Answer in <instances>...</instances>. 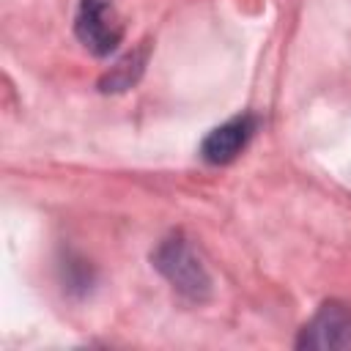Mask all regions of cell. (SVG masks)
Listing matches in <instances>:
<instances>
[{"mask_svg":"<svg viewBox=\"0 0 351 351\" xmlns=\"http://www.w3.org/2000/svg\"><path fill=\"white\" fill-rule=\"evenodd\" d=\"M296 348H318V351L351 348V307L343 302L321 304L318 313L304 324Z\"/></svg>","mask_w":351,"mask_h":351,"instance_id":"3","label":"cell"},{"mask_svg":"<svg viewBox=\"0 0 351 351\" xmlns=\"http://www.w3.org/2000/svg\"><path fill=\"white\" fill-rule=\"evenodd\" d=\"M154 266L167 277V282L184 293L186 299H206L208 291H211V280H208V271L206 266L200 263V258L195 255V250L189 247L186 239L181 236H170L165 239L156 252H154Z\"/></svg>","mask_w":351,"mask_h":351,"instance_id":"1","label":"cell"},{"mask_svg":"<svg viewBox=\"0 0 351 351\" xmlns=\"http://www.w3.org/2000/svg\"><path fill=\"white\" fill-rule=\"evenodd\" d=\"M74 33L90 55L104 58L118 49L123 38V22L112 0H80L74 16Z\"/></svg>","mask_w":351,"mask_h":351,"instance_id":"2","label":"cell"},{"mask_svg":"<svg viewBox=\"0 0 351 351\" xmlns=\"http://www.w3.org/2000/svg\"><path fill=\"white\" fill-rule=\"evenodd\" d=\"M140 69H143V55H126L121 63H115L112 66V71L101 80V90H123V88H129L134 80H137V74H140Z\"/></svg>","mask_w":351,"mask_h":351,"instance_id":"5","label":"cell"},{"mask_svg":"<svg viewBox=\"0 0 351 351\" xmlns=\"http://www.w3.org/2000/svg\"><path fill=\"white\" fill-rule=\"evenodd\" d=\"M255 126H258V121L252 115H236V118L219 123L217 129H211L203 137L200 156L208 165H228V162H233L244 151L250 137L255 134Z\"/></svg>","mask_w":351,"mask_h":351,"instance_id":"4","label":"cell"}]
</instances>
